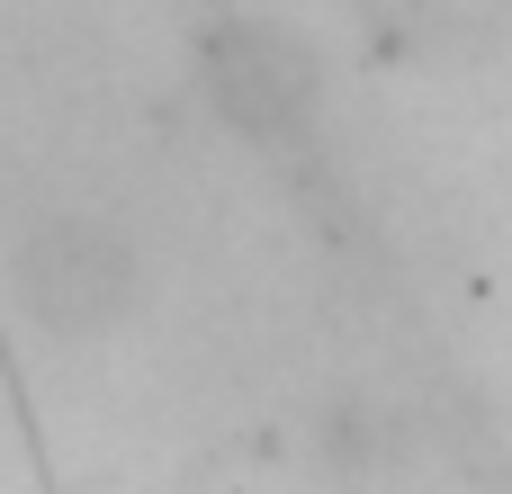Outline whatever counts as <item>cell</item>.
<instances>
[{"instance_id": "6da1fadb", "label": "cell", "mask_w": 512, "mask_h": 494, "mask_svg": "<svg viewBox=\"0 0 512 494\" xmlns=\"http://www.w3.org/2000/svg\"><path fill=\"white\" fill-rule=\"evenodd\" d=\"M9 297L27 324L81 342V333H108L135 315L144 297V243L99 216V207H36L18 234H9Z\"/></svg>"}, {"instance_id": "7a4b0ae2", "label": "cell", "mask_w": 512, "mask_h": 494, "mask_svg": "<svg viewBox=\"0 0 512 494\" xmlns=\"http://www.w3.org/2000/svg\"><path fill=\"white\" fill-rule=\"evenodd\" d=\"M198 90L207 108L261 144V153H297L315 135V54L288 36V27H261V18H216L198 36Z\"/></svg>"}]
</instances>
